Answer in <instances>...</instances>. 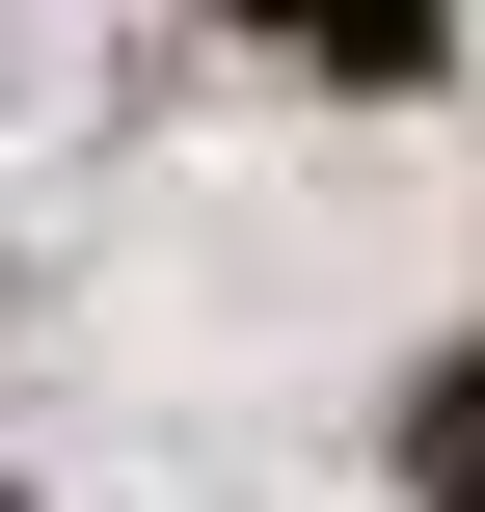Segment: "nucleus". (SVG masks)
I'll list each match as a JSON object with an SVG mask.
<instances>
[{
    "mask_svg": "<svg viewBox=\"0 0 485 512\" xmlns=\"http://www.w3.org/2000/svg\"><path fill=\"white\" fill-rule=\"evenodd\" d=\"M270 54H324V81H459V0H243Z\"/></svg>",
    "mask_w": 485,
    "mask_h": 512,
    "instance_id": "1",
    "label": "nucleus"
},
{
    "mask_svg": "<svg viewBox=\"0 0 485 512\" xmlns=\"http://www.w3.org/2000/svg\"><path fill=\"white\" fill-rule=\"evenodd\" d=\"M0 512H27V486H0Z\"/></svg>",
    "mask_w": 485,
    "mask_h": 512,
    "instance_id": "3",
    "label": "nucleus"
},
{
    "mask_svg": "<svg viewBox=\"0 0 485 512\" xmlns=\"http://www.w3.org/2000/svg\"><path fill=\"white\" fill-rule=\"evenodd\" d=\"M405 486H432V512H485V351L432 378V405H405Z\"/></svg>",
    "mask_w": 485,
    "mask_h": 512,
    "instance_id": "2",
    "label": "nucleus"
}]
</instances>
